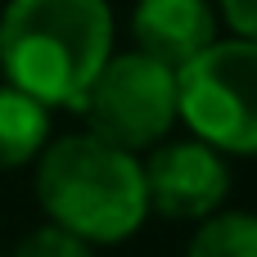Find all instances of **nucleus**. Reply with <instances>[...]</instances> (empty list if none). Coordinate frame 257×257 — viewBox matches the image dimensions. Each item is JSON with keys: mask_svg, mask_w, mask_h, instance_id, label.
I'll return each instance as SVG.
<instances>
[{"mask_svg": "<svg viewBox=\"0 0 257 257\" xmlns=\"http://www.w3.org/2000/svg\"><path fill=\"white\" fill-rule=\"evenodd\" d=\"M113 59L104 0H9L0 14V72L36 104L77 108Z\"/></svg>", "mask_w": 257, "mask_h": 257, "instance_id": "nucleus-1", "label": "nucleus"}, {"mask_svg": "<svg viewBox=\"0 0 257 257\" xmlns=\"http://www.w3.org/2000/svg\"><path fill=\"white\" fill-rule=\"evenodd\" d=\"M36 203L45 208L50 226L77 235L81 244H122L149 217L140 158L104 145L90 131L41 149Z\"/></svg>", "mask_w": 257, "mask_h": 257, "instance_id": "nucleus-2", "label": "nucleus"}, {"mask_svg": "<svg viewBox=\"0 0 257 257\" xmlns=\"http://www.w3.org/2000/svg\"><path fill=\"white\" fill-rule=\"evenodd\" d=\"M176 117L194 140L226 154H257V41H212L176 72Z\"/></svg>", "mask_w": 257, "mask_h": 257, "instance_id": "nucleus-3", "label": "nucleus"}, {"mask_svg": "<svg viewBox=\"0 0 257 257\" xmlns=\"http://www.w3.org/2000/svg\"><path fill=\"white\" fill-rule=\"evenodd\" d=\"M131 36L136 54L181 72L217 41V14L208 0H136Z\"/></svg>", "mask_w": 257, "mask_h": 257, "instance_id": "nucleus-6", "label": "nucleus"}, {"mask_svg": "<svg viewBox=\"0 0 257 257\" xmlns=\"http://www.w3.org/2000/svg\"><path fill=\"white\" fill-rule=\"evenodd\" d=\"M45 140H50V108L14 86H0V172L41 158Z\"/></svg>", "mask_w": 257, "mask_h": 257, "instance_id": "nucleus-7", "label": "nucleus"}, {"mask_svg": "<svg viewBox=\"0 0 257 257\" xmlns=\"http://www.w3.org/2000/svg\"><path fill=\"white\" fill-rule=\"evenodd\" d=\"M77 113H86L90 136H99L104 145L140 154L158 145L176 122V72L136 50L113 54L81 95Z\"/></svg>", "mask_w": 257, "mask_h": 257, "instance_id": "nucleus-4", "label": "nucleus"}, {"mask_svg": "<svg viewBox=\"0 0 257 257\" xmlns=\"http://www.w3.org/2000/svg\"><path fill=\"white\" fill-rule=\"evenodd\" d=\"M140 172H145L149 212H158L167 221H208L221 212V203L230 194V167L203 140L163 145L140 163Z\"/></svg>", "mask_w": 257, "mask_h": 257, "instance_id": "nucleus-5", "label": "nucleus"}, {"mask_svg": "<svg viewBox=\"0 0 257 257\" xmlns=\"http://www.w3.org/2000/svg\"><path fill=\"white\" fill-rule=\"evenodd\" d=\"M14 257H95V253H90V244H81L77 235H68V230H59V226H41V230H32V235L18 244Z\"/></svg>", "mask_w": 257, "mask_h": 257, "instance_id": "nucleus-9", "label": "nucleus"}, {"mask_svg": "<svg viewBox=\"0 0 257 257\" xmlns=\"http://www.w3.org/2000/svg\"><path fill=\"white\" fill-rule=\"evenodd\" d=\"M221 18L239 32V41H257V0H217Z\"/></svg>", "mask_w": 257, "mask_h": 257, "instance_id": "nucleus-10", "label": "nucleus"}, {"mask_svg": "<svg viewBox=\"0 0 257 257\" xmlns=\"http://www.w3.org/2000/svg\"><path fill=\"white\" fill-rule=\"evenodd\" d=\"M185 257H257V217L253 212H217L199 221Z\"/></svg>", "mask_w": 257, "mask_h": 257, "instance_id": "nucleus-8", "label": "nucleus"}]
</instances>
